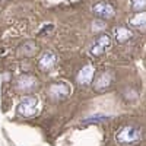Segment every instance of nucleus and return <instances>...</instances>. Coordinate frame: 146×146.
Masks as SVG:
<instances>
[{
	"label": "nucleus",
	"mask_w": 146,
	"mask_h": 146,
	"mask_svg": "<svg viewBox=\"0 0 146 146\" xmlns=\"http://www.w3.org/2000/svg\"><path fill=\"white\" fill-rule=\"evenodd\" d=\"M142 139V130L135 126H123L115 133V140L121 145H133Z\"/></svg>",
	"instance_id": "obj_1"
},
{
	"label": "nucleus",
	"mask_w": 146,
	"mask_h": 146,
	"mask_svg": "<svg viewBox=\"0 0 146 146\" xmlns=\"http://www.w3.org/2000/svg\"><path fill=\"white\" fill-rule=\"evenodd\" d=\"M38 101L35 96H23L18 105V114L23 118H31L36 114Z\"/></svg>",
	"instance_id": "obj_2"
},
{
	"label": "nucleus",
	"mask_w": 146,
	"mask_h": 146,
	"mask_svg": "<svg viewBox=\"0 0 146 146\" xmlns=\"http://www.w3.org/2000/svg\"><path fill=\"white\" fill-rule=\"evenodd\" d=\"M35 85H36V79L27 75V76H23V78L19 80L18 86H19L21 89H23V91H28V89H32Z\"/></svg>",
	"instance_id": "obj_11"
},
{
	"label": "nucleus",
	"mask_w": 146,
	"mask_h": 146,
	"mask_svg": "<svg viewBox=\"0 0 146 146\" xmlns=\"http://www.w3.org/2000/svg\"><path fill=\"white\" fill-rule=\"evenodd\" d=\"M94 75H95V67L92 64H85L78 75V82L80 85H89L94 79Z\"/></svg>",
	"instance_id": "obj_7"
},
{
	"label": "nucleus",
	"mask_w": 146,
	"mask_h": 146,
	"mask_svg": "<svg viewBox=\"0 0 146 146\" xmlns=\"http://www.w3.org/2000/svg\"><path fill=\"white\" fill-rule=\"evenodd\" d=\"M72 94V86L66 82H56L50 86V96L53 100H64Z\"/></svg>",
	"instance_id": "obj_6"
},
{
	"label": "nucleus",
	"mask_w": 146,
	"mask_h": 146,
	"mask_svg": "<svg viewBox=\"0 0 146 146\" xmlns=\"http://www.w3.org/2000/svg\"><path fill=\"white\" fill-rule=\"evenodd\" d=\"M92 13L100 18V19H110L113 18L114 13H115V9L114 6L110 3V2H105V0H100V2H96L94 6H92Z\"/></svg>",
	"instance_id": "obj_3"
},
{
	"label": "nucleus",
	"mask_w": 146,
	"mask_h": 146,
	"mask_svg": "<svg viewBox=\"0 0 146 146\" xmlns=\"http://www.w3.org/2000/svg\"><path fill=\"white\" fill-rule=\"evenodd\" d=\"M56 63H57V56H56V53L54 51H45L42 56H41V58H40V67L42 69V70H50V69H53L54 66H56Z\"/></svg>",
	"instance_id": "obj_8"
},
{
	"label": "nucleus",
	"mask_w": 146,
	"mask_h": 146,
	"mask_svg": "<svg viewBox=\"0 0 146 146\" xmlns=\"http://www.w3.org/2000/svg\"><path fill=\"white\" fill-rule=\"evenodd\" d=\"M108 120V115H102V114H96V115H91L89 118L83 120L82 123L83 124H88V123H100V121H105Z\"/></svg>",
	"instance_id": "obj_12"
},
{
	"label": "nucleus",
	"mask_w": 146,
	"mask_h": 146,
	"mask_svg": "<svg viewBox=\"0 0 146 146\" xmlns=\"http://www.w3.org/2000/svg\"><path fill=\"white\" fill-rule=\"evenodd\" d=\"M114 79H115V76H114L113 72H110V70L101 72L94 80L95 91H105V89H108L114 83Z\"/></svg>",
	"instance_id": "obj_5"
},
{
	"label": "nucleus",
	"mask_w": 146,
	"mask_h": 146,
	"mask_svg": "<svg viewBox=\"0 0 146 146\" xmlns=\"http://www.w3.org/2000/svg\"><path fill=\"white\" fill-rule=\"evenodd\" d=\"M111 44V40H110V36L107 34H101L96 36V40L92 42L91 45V50H89V54L94 56V57H100L105 53V50L110 47Z\"/></svg>",
	"instance_id": "obj_4"
},
{
	"label": "nucleus",
	"mask_w": 146,
	"mask_h": 146,
	"mask_svg": "<svg viewBox=\"0 0 146 146\" xmlns=\"http://www.w3.org/2000/svg\"><path fill=\"white\" fill-rule=\"evenodd\" d=\"M129 23L131 27H135V28H143L146 27V12L142 10V12H137L136 15H133L129 21Z\"/></svg>",
	"instance_id": "obj_10"
},
{
	"label": "nucleus",
	"mask_w": 146,
	"mask_h": 146,
	"mask_svg": "<svg viewBox=\"0 0 146 146\" xmlns=\"http://www.w3.org/2000/svg\"><path fill=\"white\" fill-rule=\"evenodd\" d=\"M113 34H114V38L117 42H126L133 36L131 31L127 27H117V28H114Z\"/></svg>",
	"instance_id": "obj_9"
},
{
	"label": "nucleus",
	"mask_w": 146,
	"mask_h": 146,
	"mask_svg": "<svg viewBox=\"0 0 146 146\" xmlns=\"http://www.w3.org/2000/svg\"><path fill=\"white\" fill-rule=\"evenodd\" d=\"M131 9L136 12H142L146 9V0H131Z\"/></svg>",
	"instance_id": "obj_13"
}]
</instances>
